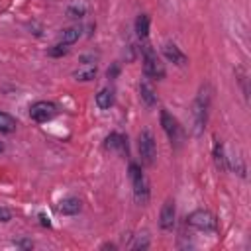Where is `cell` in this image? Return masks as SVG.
Instances as JSON below:
<instances>
[{"instance_id": "6da1fadb", "label": "cell", "mask_w": 251, "mask_h": 251, "mask_svg": "<svg viewBox=\"0 0 251 251\" xmlns=\"http://www.w3.org/2000/svg\"><path fill=\"white\" fill-rule=\"evenodd\" d=\"M208 108H210V92H208V86H202L200 94L196 96L194 106H192V120H194V133L196 135H200L206 127Z\"/></svg>"}, {"instance_id": "7a4b0ae2", "label": "cell", "mask_w": 251, "mask_h": 251, "mask_svg": "<svg viewBox=\"0 0 251 251\" xmlns=\"http://www.w3.org/2000/svg\"><path fill=\"white\" fill-rule=\"evenodd\" d=\"M141 53H143V71H145V75L149 78H155V80L165 78V75H167L165 63H161V59L157 57V51L149 43H145L141 47Z\"/></svg>"}, {"instance_id": "3957f363", "label": "cell", "mask_w": 251, "mask_h": 251, "mask_svg": "<svg viewBox=\"0 0 251 251\" xmlns=\"http://www.w3.org/2000/svg\"><path fill=\"white\" fill-rule=\"evenodd\" d=\"M129 178L133 182V196H135V200L141 206L147 204V200H149V184H147V178H145V175H143V171H141V167L137 163L129 165Z\"/></svg>"}, {"instance_id": "277c9868", "label": "cell", "mask_w": 251, "mask_h": 251, "mask_svg": "<svg viewBox=\"0 0 251 251\" xmlns=\"http://www.w3.org/2000/svg\"><path fill=\"white\" fill-rule=\"evenodd\" d=\"M186 222H188V226H192L194 229H200V231H216L218 229V220L208 210H194Z\"/></svg>"}, {"instance_id": "5b68a950", "label": "cell", "mask_w": 251, "mask_h": 251, "mask_svg": "<svg viewBox=\"0 0 251 251\" xmlns=\"http://www.w3.org/2000/svg\"><path fill=\"white\" fill-rule=\"evenodd\" d=\"M139 157H141L143 165H153L155 163L157 145H155V137L149 129H143L139 133Z\"/></svg>"}, {"instance_id": "8992f818", "label": "cell", "mask_w": 251, "mask_h": 251, "mask_svg": "<svg viewBox=\"0 0 251 251\" xmlns=\"http://www.w3.org/2000/svg\"><path fill=\"white\" fill-rule=\"evenodd\" d=\"M55 114H57V106L53 102H47V100H39V102L29 106V118L37 124L49 122Z\"/></svg>"}, {"instance_id": "52a82bcc", "label": "cell", "mask_w": 251, "mask_h": 251, "mask_svg": "<svg viewBox=\"0 0 251 251\" xmlns=\"http://www.w3.org/2000/svg\"><path fill=\"white\" fill-rule=\"evenodd\" d=\"M161 126H163V129H165V133H167V137L171 139V143H175V145H178L180 141H182V133H180V126H178V122L167 112V110H161Z\"/></svg>"}, {"instance_id": "ba28073f", "label": "cell", "mask_w": 251, "mask_h": 251, "mask_svg": "<svg viewBox=\"0 0 251 251\" xmlns=\"http://www.w3.org/2000/svg\"><path fill=\"white\" fill-rule=\"evenodd\" d=\"M104 147H106L108 151H116V153L126 155V157H127V153H129V151H127V137L122 135V133H118V131H114V133H110V135L106 137Z\"/></svg>"}, {"instance_id": "9c48e42d", "label": "cell", "mask_w": 251, "mask_h": 251, "mask_svg": "<svg viewBox=\"0 0 251 251\" xmlns=\"http://www.w3.org/2000/svg\"><path fill=\"white\" fill-rule=\"evenodd\" d=\"M175 216H176V210H175V202L169 198L163 208H161V216H159V226L161 229H173L175 227Z\"/></svg>"}, {"instance_id": "30bf717a", "label": "cell", "mask_w": 251, "mask_h": 251, "mask_svg": "<svg viewBox=\"0 0 251 251\" xmlns=\"http://www.w3.org/2000/svg\"><path fill=\"white\" fill-rule=\"evenodd\" d=\"M163 55H165L171 63H175V65H178V67H184V65L188 63L186 55H184L175 43H171V41H167V43L163 45Z\"/></svg>"}, {"instance_id": "8fae6325", "label": "cell", "mask_w": 251, "mask_h": 251, "mask_svg": "<svg viewBox=\"0 0 251 251\" xmlns=\"http://www.w3.org/2000/svg\"><path fill=\"white\" fill-rule=\"evenodd\" d=\"M80 212V200L75 198V196H69V198H63L59 202V214L63 216H75Z\"/></svg>"}, {"instance_id": "7c38bea8", "label": "cell", "mask_w": 251, "mask_h": 251, "mask_svg": "<svg viewBox=\"0 0 251 251\" xmlns=\"http://www.w3.org/2000/svg\"><path fill=\"white\" fill-rule=\"evenodd\" d=\"M139 94H141V100L147 108H153L157 104V94H155V88L151 86V82L147 80H141L139 84Z\"/></svg>"}, {"instance_id": "4fadbf2b", "label": "cell", "mask_w": 251, "mask_h": 251, "mask_svg": "<svg viewBox=\"0 0 251 251\" xmlns=\"http://www.w3.org/2000/svg\"><path fill=\"white\" fill-rule=\"evenodd\" d=\"M96 65H82V67H78L75 73H73V76L76 78V80H82V82H88V80H94V76H96Z\"/></svg>"}, {"instance_id": "5bb4252c", "label": "cell", "mask_w": 251, "mask_h": 251, "mask_svg": "<svg viewBox=\"0 0 251 251\" xmlns=\"http://www.w3.org/2000/svg\"><path fill=\"white\" fill-rule=\"evenodd\" d=\"M112 104H114V90L112 88H102L96 94V106L100 110H108Z\"/></svg>"}, {"instance_id": "9a60e30c", "label": "cell", "mask_w": 251, "mask_h": 251, "mask_svg": "<svg viewBox=\"0 0 251 251\" xmlns=\"http://www.w3.org/2000/svg\"><path fill=\"white\" fill-rule=\"evenodd\" d=\"M149 24H151V20H149L147 14H139V16H137V20H135V33H137L141 39H145V37L149 35Z\"/></svg>"}, {"instance_id": "2e32d148", "label": "cell", "mask_w": 251, "mask_h": 251, "mask_svg": "<svg viewBox=\"0 0 251 251\" xmlns=\"http://www.w3.org/2000/svg\"><path fill=\"white\" fill-rule=\"evenodd\" d=\"M78 37H80V27H78V25H71V27H65V29H63V33H61V43L71 45V43L78 41Z\"/></svg>"}, {"instance_id": "e0dca14e", "label": "cell", "mask_w": 251, "mask_h": 251, "mask_svg": "<svg viewBox=\"0 0 251 251\" xmlns=\"http://www.w3.org/2000/svg\"><path fill=\"white\" fill-rule=\"evenodd\" d=\"M214 161H216V167L222 169V171H227V157L224 153V145L220 141L214 143Z\"/></svg>"}, {"instance_id": "ac0fdd59", "label": "cell", "mask_w": 251, "mask_h": 251, "mask_svg": "<svg viewBox=\"0 0 251 251\" xmlns=\"http://www.w3.org/2000/svg\"><path fill=\"white\" fill-rule=\"evenodd\" d=\"M16 120L10 116V114H6V112H0V133H12L14 129H16Z\"/></svg>"}, {"instance_id": "d6986e66", "label": "cell", "mask_w": 251, "mask_h": 251, "mask_svg": "<svg viewBox=\"0 0 251 251\" xmlns=\"http://www.w3.org/2000/svg\"><path fill=\"white\" fill-rule=\"evenodd\" d=\"M67 16L71 18V20H80L82 16H86V4H71L69 8H67Z\"/></svg>"}, {"instance_id": "ffe728a7", "label": "cell", "mask_w": 251, "mask_h": 251, "mask_svg": "<svg viewBox=\"0 0 251 251\" xmlns=\"http://www.w3.org/2000/svg\"><path fill=\"white\" fill-rule=\"evenodd\" d=\"M67 53H69V47H67L65 43H57V45H53V47L47 51L49 57H63V55H67Z\"/></svg>"}, {"instance_id": "44dd1931", "label": "cell", "mask_w": 251, "mask_h": 251, "mask_svg": "<svg viewBox=\"0 0 251 251\" xmlns=\"http://www.w3.org/2000/svg\"><path fill=\"white\" fill-rule=\"evenodd\" d=\"M147 245H149V239H147V237H143V239H141V237H137V241L131 245V249H145Z\"/></svg>"}, {"instance_id": "7402d4cb", "label": "cell", "mask_w": 251, "mask_h": 251, "mask_svg": "<svg viewBox=\"0 0 251 251\" xmlns=\"http://www.w3.org/2000/svg\"><path fill=\"white\" fill-rule=\"evenodd\" d=\"M14 243H16L18 247H22V249H31V247H33V241H31V239H16Z\"/></svg>"}, {"instance_id": "603a6c76", "label": "cell", "mask_w": 251, "mask_h": 251, "mask_svg": "<svg viewBox=\"0 0 251 251\" xmlns=\"http://www.w3.org/2000/svg\"><path fill=\"white\" fill-rule=\"evenodd\" d=\"M12 220V212L4 206H0V222H10Z\"/></svg>"}, {"instance_id": "cb8c5ba5", "label": "cell", "mask_w": 251, "mask_h": 251, "mask_svg": "<svg viewBox=\"0 0 251 251\" xmlns=\"http://www.w3.org/2000/svg\"><path fill=\"white\" fill-rule=\"evenodd\" d=\"M118 73H120V67L114 63V65L108 69V73H106V75H108V78H116V76H118Z\"/></svg>"}, {"instance_id": "d4e9b609", "label": "cell", "mask_w": 251, "mask_h": 251, "mask_svg": "<svg viewBox=\"0 0 251 251\" xmlns=\"http://www.w3.org/2000/svg\"><path fill=\"white\" fill-rule=\"evenodd\" d=\"M39 220H41V226H45V227H51V222H49V218H47L45 214H39Z\"/></svg>"}, {"instance_id": "484cf974", "label": "cell", "mask_w": 251, "mask_h": 251, "mask_svg": "<svg viewBox=\"0 0 251 251\" xmlns=\"http://www.w3.org/2000/svg\"><path fill=\"white\" fill-rule=\"evenodd\" d=\"M116 245L114 243H106V245H102V249H114Z\"/></svg>"}, {"instance_id": "4316f807", "label": "cell", "mask_w": 251, "mask_h": 251, "mask_svg": "<svg viewBox=\"0 0 251 251\" xmlns=\"http://www.w3.org/2000/svg\"><path fill=\"white\" fill-rule=\"evenodd\" d=\"M2 151H4V143L0 141V153H2Z\"/></svg>"}]
</instances>
